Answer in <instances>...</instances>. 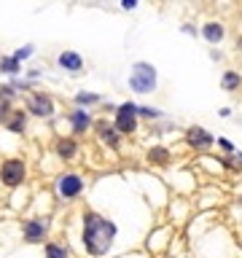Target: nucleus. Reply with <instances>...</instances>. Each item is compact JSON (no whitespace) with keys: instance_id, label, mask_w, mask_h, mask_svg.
Returning a JSON list of instances; mask_svg holds the SVG:
<instances>
[{"instance_id":"6ab92c4d","label":"nucleus","mask_w":242,"mask_h":258,"mask_svg":"<svg viewBox=\"0 0 242 258\" xmlns=\"http://www.w3.org/2000/svg\"><path fill=\"white\" fill-rule=\"evenodd\" d=\"M137 111H140L143 116H148V118H156L159 116V111H153V108H137Z\"/></svg>"},{"instance_id":"2eb2a0df","label":"nucleus","mask_w":242,"mask_h":258,"mask_svg":"<svg viewBox=\"0 0 242 258\" xmlns=\"http://www.w3.org/2000/svg\"><path fill=\"white\" fill-rule=\"evenodd\" d=\"M46 253H49V258H65V250H60L57 245H49V248H46Z\"/></svg>"},{"instance_id":"6e6552de","label":"nucleus","mask_w":242,"mask_h":258,"mask_svg":"<svg viewBox=\"0 0 242 258\" xmlns=\"http://www.w3.org/2000/svg\"><path fill=\"white\" fill-rule=\"evenodd\" d=\"M60 65L65 67V70H81V57L73 54V51H65V54H60Z\"/></svg>"},{"instance_id":"423d86ee","label":"nucleus","mask_w":242,"mask_h":258,"mask_svg":"<svg viewBox=\"0 0 242 258\" xmlns=\"http://www.w3.org/2000/svg\"><path fill=\"white\" fill-rule=\"evenodd\" d=\"M30 108H32V113H38V116H51V100H46V97H40V94L32 97Z\"/></svg>"},{"instance_id":"a211bd4d","label":"nucleus","mask_w":242,"mask_h":258,"mask_svg":"<svg viewBox=\"0 0 242 258\" xmlns=\"http://www.w3.org/2000/svg\"><path fill=\"white\" fill-rule=\"evenodd\" d=\"M30 54H32V46H25V49H19V51H16V57H14V59L19 62V59H25V57H30Z\"/></svg>"},{"instance_id":"9b49d317","label":"nucleus","mask_w":242,"mask_h":258,"mask_svg":"<svg viewBox=\"0 0 242 258\" xmlns=\"http://www.w3.org/2000/svg\"><path fill=\"white\" fill-rule=\"evenodd\" d=\"M97 129H100L102 140H105V143H111V145H116V132H113L111 127H108V124H100Z\"/></svg>"},{"instance_id":"f257e3e1","label":"nucleus","mask_w":242,"mask_h":258,"mask_svg":"<svg viewBox=\"0 0 242 258\" xmlns=\"http://www.w3.org/2000/svg\"><path fill=\"white\" fill-rule=\"evenodd\" d=\"M113 237H116V226L111 221H105L102 215L89 213L84 221V248L89 250L91 256H102L108 253Z\"/></svg>"},{"instance_id":"9d476101","label":"nucleus","mask_w":242,"mask_h":258,"mask_svg":"<svg viewBox=\"0 0 242 258\" xmlns=\"http://www.w3.org/2000/svg\"><path fill=\"white\" fill-rule=\"evenodd\" d=\"M221 35H223L221 25H207V27H205V38H207V41L215 43V41H221Z\"/></svg>"},{"instance_id":"f3484780","label":"nucleus","mask_w":242,"mask_h":258,"mask_svg":"<svg viewBox=\"0 0 242 258\" xmlns=\"http://www.w3.org/2000/svg\"><path fill=\"white\" fill-rule=\"evenodd\" d=\"M237 84H240V78L234 76V73H229V76L223 78V86H226V89H232V86H237Z\"/></svg>"},{"instance_id":"aec40b11","label":"nucleus","mask_w":242,"mask_h":258,"mask_svg":"<svg viewBox=\"0 0 242 258\" xmlns=\"http://www.w3.org/2000/svg\"><path fill=\"white\" fill-rule=\"evenodd\" d=\"M97 97L94 94H78V102H94Z\"/></svg>"},{"instance_id":"4468645a","label":"nucleus","mask_w":242,"mask_h":258,"mask_svg":"<svg viewBox=\"0 0 242 258\" xmlns=\"http://www.w3.org/2000/svg\"><path fill=\"white\" fill-rule=\"evenodd\" d=\"M3 70L5 73H16V70H19V62H16V59H3Z\"/></svg>"},{"instance_id":"1a4fd4ad","label":"nucleus","mask_w":242,"mask_h":258,"mask_svg":"<svg viewBox=\"0 0 242 258\" xmlns=\"http://www.w3.org/2000/svg\"><path fill=\"white\" fill-rule=\"evenodd\" d=\"M188 140H191V143H194V145H210V143H212V137H210V135H207V132H205V129H199V127H194L191 132H188Z\"/></svg>"},{"instance_id":"dca6fc26","label":"nucleus","mask_w":242,"mask_h":258,"mask_svg":"<svg viewBox=\"0 0 242 258\" xmlns=\"http://www.w3.org/2000/svg\"><path fill=\"white\" fill-rule=\"evenodd\" d=\"M151 159H153V162H164V159H167V151H164V148H153V151H151Z\"/></svg>"},{"instance_id":"39448f33","label":"nucleus","mask_w":242,"mask_h":258,"mask_svg":"<svg viewBox=\"0 0 242 258\" xmlns=\"http://www.w3.org/2000/svg\"><path fill=\"white\" fill-rule=\"evenodd\" d=\"M81 186H84V183H81V177L78 175H65V177H62V180H60V194H62V197H76V194L81 191Z\"/></svg>"},{"instance_id":"ddd939ff","label":"nucleus","mask_w":242,"mask_h":258,"mask_svg":"<svg viewBox=\"0 0 242 258\" xmlns=\"http://www.w3.org/2000/svg\"><path fill=\"white\" fill-rule=\"evenodd\" d=\"M73 124H76V129H84L86 124H89V116H86V113H73Z\"/></svg>"},{"instance_id":"412c9836","label":"nucleus","mask_w":242,"mask_h":258,"mask_svg":"<svg viewBox=\"0 0 242 258\" xmlns=\"http://www.w3.org/2000/svg\"><path fill=\"white\" fill-rule=\"evenodd\" d=\"M121 5H124V8H135V5H137V0H124Z\"/></svg>"},{"instance_id":"f03ea898","label":"nucleus","mask_w":242,"mask_h":258,"mask_svg":"<svg viewBox=\"0 0 242 258\" xmlns=\"http://www.w3.org/2000/svg\"><path fill=\"white\" fill-rule=\"evenodd\" d=\"M129 86L137 91V94H148V91H153V86H156V70H153L148 62H137V65L132 67Z\"/></svg>"},{"instance_id":"0eeeda50","label":"nucleus","mask_w":242,"mask_h":258,"mask_svg":"<svg viewBox=\"0 0 242 258\" xmlns=\"http://www.w3.org/2000/svg\"><path fill=\"white\" fill-rule=\"evenodd\" d=\"M43 229H46V223L43 221H30L25 226V237H27V242H38L40 239V234H43Z\"/></svg>"},{"instance_id":"20e7f679","label":"nucleus","mask_w":242,"mask_h":258,"mask_svg":"<svg viewBox=\"0 0 242 258\" xmlns=\"http://www.w3.org/2000/svg\"><path fill=\"white\" fill-rule=\"evenodd\" d=\"M0 177H3L5 186H16V183H22V177H25V164L16 162V159H11V162L3 164V172H0Z\"/></svg>"},{"instance_id":"7ed1b4c3","label":"nucleus","mask_w":242,"mask_h":258,"mask_svg":"<svg viewBox=\"0 0 242 258\" xmlns=\"http://www.w3.org/2000/svg\"><path fill=\"white\" fill-rule=\"evenodd\" d=\"M135 116H137V108L132 105V102H124V105L119 108V113H116V127L121 132H135Z\"/></svg>"},{"instance_id":"f8f14e48","label":"nucleus","mask_w":242,"mask_h":258,"mask_svg":"<svg viewBox=\"0 0 242 258\" xmlns=\"http://www.w3.org/2000/svg\"><path fill=\"white\" fill-rule=\"evenodd\" d=\"M73 153H76V143H73V140H62V143H60V156L70 159Z\"/></svg>"}]
</instances>
